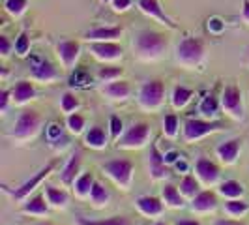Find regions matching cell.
<instances>
[{"mask_svg":"<svg viewBox=\"0 0 249 225\" xmlns=\"http://www.w3.org/2000/svg\"><path fill=\"white\" fill-rule=\"evenodd\" d=\"M167 36L156 30H141L135 39V49L142 58H156L167 49Z\"/></svg>","mask_w":249,"mask_h":225,"instance_id":"1","label":"cell"},{"mask_svg":"<svg viewBox=\"0 0 249 225\" xmlns=\"http://www.w3.org/2000/svg\"><path fill=\"white\" fill-rule=\"evenodd\" d=\"M178 60L186 66H195L200 62L202 55H204V41L199 38H184L178 43Z\"/></svg>","mask_w":249,"mask_h":225,"instance_id":"2","label":"cell"},{"mask_svg":"<svg viewBox=\"0 0 249 225\" xmlns=\"http://www.w3.org/2000/svg\"><path fill=\"white\" fill-rule=\"evenodd\" d=\"M103 169L120 186H129L131 175H133V163L129 162V160H111V162L103 163Z\"/></svg>","mask_w":249,"mask_h":225,"instance_id":"3","label":"cell"},{"mask_svg":"<svg viewBox=\"0 0 249 225\" xmlns=\"http://www.w3.org/2000/svg\"><path fill=\"white\" fill-rule=\"evenodd\" d=\"M163 98H165V85L161 81H148L141 87L139 92V101L141 105L154 109V107H160L161 105Z\"/></svg>","mask_w":249,"mask_h":225,"instance_id":"4","label":"cell"},{"mask_svg":"<svg viewBox=\"0 0 249 225\" xmlns=\"http://www.w3.org/2000/svg\"><path fill=\"white\" fill-rule=\"evenodd\" d=\"M39 122H41V118H39L37 111H34V109H26V111L21 112V116L17 118L13 135H15L17 139L32 137V135L37 131V128H39Z\"/></svg>","mask_w":249,"mask_h":225,"instance_id":"5","label":"cell"},{"mask_svg":"<svg viewBox=\"0 0 249 225\" xmlns=\"http://www.w3.org/2000/svg\"><path fill=\"white\" fill-rule=\"evenodd\" d=\"M221 130L219 122H208V120H200V118H189L186 124H184V137L186 141H195L200 139L212 131Z\"/></svg>","mask_w":249,"mask_h":225,"instance_id":"6","label":"cell"},{"mask_svg":"<svg viewBox=\"0 0 249 225\" xmlns=\"http://www.w3.org/2000/svg\"><path fill=\"white\" fill-rule=\"evenodd\" d=\"M150 135V126L146 122H137L133 124L127 131L124 133V137L120 139V147L124 149H135V147H142L146 143V139Z\"/></svg>","mask_w":249,"mask_h":225,"instance_id":"7","label":"cell"},{"mask_svg":"<svg viewBox=\"0 0 249 225\" xmlns=\"http://www.w3.org/2000/svg\"><path fill=\"white\" fill-rule=\"evenodd\" d=\"M221 105L225 111H229L234 118H242L244 116V107H242V92L238 87H227L221 96Z\"/></svg>","mask_w":249,"mask_h":225,"instance_id":"8","label":"cell"},{"mask_svg":"<svg viewBox=\"0 0 249 225\" xmlns=\"http://www.w3.org/2000/svg\"><path fill=\"white\" fill-rule=\"evenodd\" d=\"M90 51L100 58V60H116L122 56V45L114 43V41H94L90 45Z\"/></svg>","mask_w":249,"mask_h":225,"instance_id":"9","label":"cell"},{"mask_svg":"<svg viewBox=\"0 0 249 225\" xmlns=\"http://www.w3.org/2000/svg\"><path fill=\"white\" fill-rule=\"evenodd\" d=\"M54 165H56V160H53V162L47 163V165H45L37 175H34L32 178H28V180H26L25 184L19 188V189H15V191H13V197H15L17 201L25 199L26 195H28V193H30V191H32V189H34V188H36L37 184H39V182H41V180H43V178H45V176L49 175L51 171L54 169Z\"/></svg>","mask_w":249,"mask_h":225,"instance_id":"10","label":"cell"},{"mask_svg":"<svg viewBox=\"0 0 249 225\" xmlns=\"http://www.w3.org/2000/svg\"><path fill=\"white\" fill-rule=\"evenodd\" d=\"M30 68H32V75L39 79V81H51V79H54L56 77V68L49 62V60H45V58H41V56H32V64H30Z\"/></svg>","mask_w":249,"mask_h":225,"instance_id":"11","label":"cell"},{"mask_svg":"<svg viewBox=\"0 0 249 225\" xmlns=\"http://www.w3.org/2000/svg\"><path fill=\"white\" fill-rule=\"evenodd\" d=\"M122 26H100L94 30H88L85 38L88 41H114L116 38L122 36Z\"/></svg>","mask_w":249,"mask_h":225,"instance_id":"12","label":"cell"},{"mask_svg":"<svg viewBox=\"0 0 249 225\" xmlns=\"http://www.w3.org/2000/svg\"><path fill=\"white\" fill-rule=\"evenodd\" d=\"M165 154H161L156 145L150 147V173L152 176L158 180V178H163V176L169 173L167 165H165Z\"/></svg>","mask_w":249,"mask_h":225,"instance_id":"13","label":"cell"},{"mask_svg":"<svg viewBox=\"0 0 249 225\" xmlns=\"http://www.w3.org/2000/svg\"><path fill=\"white\" fill-rule=\"evenodd\" d=\"M139 8H141L142 13H146L150 17H156V19H160L161 23L169 25L171 28H175V23L165 15V12L161 10V6H160L158 0H139Z\"/></svg>","mask_w":249,"mask_h":225,"instance_id":"14","label":"cell"},{"mask_svg":"<svg viewBox=\"0 0 249 225\" xmlns=\"http://www.w3.org/2000/svg\"><path fill=\"white\" fill-rule=\"evenodd\" d=\"M195 169H197V175L200 176V180H204L206 184H212V182H215L219 178L217 165L213 162H210V160H206V158H199Z\"/></svg>","mask_w":249,"mask_h":225,"instance_id":"15","label":"cell"},{"mask_svg":"<svg viewBox=\"0 0 249 225\" xmlns=\"http://www.w3.org/2000/svg\"><path fill=\"white\" fill-rule=\"evenodd\" d=\"M58 53H60V58H62L64 66L71 68V66L75 64V60L79 58L81 45H79L77 41H71V39H68V41H60V43H58Z\"/></svg>","mask_w":249,"mask_h":225,"instance_id":"16","label":"cell"},{"mask_svg":"<svg viewBox=\"0 0 249 225\" xmlns=\"http://www.w3.org/2000/svg\"><path fill=\"white\" fill-rule=\"evenodd\" d=\"M242 147V139H231L223 145L217 147V156L221 158L223 163H234L238 158V152Z\"/></svg>","mask_w":249,"mask_h":225,"instance_id":"17","label":"cell"},{"mask_svg":"<svg viewBox=\"0 0 249 225\" xmlns=\"http://www.w3.org/2000/svg\"><path fill=\"white\" fill-rule=\"evenodd\" d=\"M195 210L199 212H208L213 210L217 206V197L213 191H199L195 197H193V205H191Z\"/></svg>","mask_w":249,"mask_h":225,"instance_id":"18","label":"cell"},{"mask_svg":"<svg viewBox=\"0 0 249 225\" xmlns=\"http://www.w3.org/2000/svg\"><path fill=\"white\" fill-rule=\"evenodd\" d=\"M81 158H83V154H81V150H77L73 156L70 158V162H68V165L64 167V171L60 173V178H62L64 184H73L75 176H77V173H79V167H81Z\"/></svg>","mask_w":249,"mask_h":225,"instance_id":"19","label":"cell"},{"mask_svg":"<svg viewBox=\"0 0 249 225\" xmlns=\"http://www.w3.org/2000/svg\"><path fill=\"white\" fill-rule=\"evenodd\" d=\"M137 206H139V210H141L142 214H146V216H156V214L163 212L161 199H158V197H150V195L139 197Z\"/></svg>","mask_w":249,"mask_h":225,"instance_id":"20","label":"cell"},{"mask_svg":"<svg viewBox=\"0 0 249 225\" xmlns=\"http://www.w3.org/2000/svg\"><path fill=\"white\" fill-rule=\"evenodd\" d=\"M12 96H13V100H15V103H25V101L32 100V98L36 96L34 85L28 83V81H19V83L15 85V88H13Z\"/></svg>","mask_w":249,"mask_h":225,"instance_id":"21","label":"cell"},{"mask_svg":"<svg viewBox=\"0 0 249 225\" xmlns=\"http://www.w3.org/2000/svg\"><path fill=\"white\" fill-rule=\"evenodd\" d=\"M103 92H105L107 96L114 98V100H124V98L129 96L131 88H129V83H127V81H112V83H109L107 87L103 88Z\"/></svg>","mask_w":249,"mask_h":225,"instance_id":"22","label":"cell"},{"mask_svg":"<svg viewBox=\"0 0 249 225\" xmlns=\"http://www.w3.org/2000/svg\"><path fill=\"white\" fill-rule=\"evenodd\" d=\"M85 141H87V145L94 147V149H103L107 145V135H105V131L101 130L100 126H94V128L88 130Z\"/></svg>","mask_w":249,"mask_h":225,"instance_id":"23","label":"cell"},{"mask_svg":"<svg viewBox=\"0 0 249 225\" xmlns=\"http://www.w3.org/2000/svg\"><path fill=\"white\" fill-rule=\"evenodd\" d=\"M182 191L180 189H176V186H173V184H167V186L163 188L161 195H163V201L169 205V206H182L184 205V197L180 195Z\"/></svg>","mask_w":249,"mask_h":225,"instance_id":"24","label":"cell"},{"mask_svg":"<svg viewBox=\"0 0 249 225\" xmlns=\"http://www.w3.org/2000/svg\"><path fill=\"white\" fill-rule=\"evenodd\" d=\"M23 212H26V214H47L49 212V206H47V203H45V199H43L41 195H36V197H32L28 203H25Z\"/></svg>","mask_w":249,"mask_h":225,"instance_id":"25","label":"cell"},{"mask_svg":"<svg viewBox=\"0 0 249 225\" xmlns=\"http://www.w3.org/2000/svg\"><path fill=\"white\" fill-rule=\"evenodd\" d=\"M77 224L79 225H131V222L125 216H112L109 220H101V222H92V220H87V218H79Z\"/></svg>","mask_w":249,"mask_h":225,"instance_id":"26","label":"cell"},{"mask_svg":"<svg viewBox=\"0 0 249 225\" xmlns=\"http://www.w3.org/2000/svg\"><path fill=\"white\" fill-rule=\"evenodd\" d=\"M94 182H96V180H94V176L90 175V173H85L83 176H79L77 182H75V191H77V195H81V197L90 195Z\"/></svg>","mask_w":249,"mask_h":225,"instance_id":"27","label":"cell"},{"mask_svg":"<svg viewBox=\"0 0 249 225\" xmlns=\"http://www.w3.org/2000/svg\"><path fill=\"white\" fill-rule=\"evenodd\" d=\"M45 195H47L51 205H54V206H64L68 203V193L64 189H58V188L47 186L45 188Z\"/></svg>","mask_w":249,"mask_h":225,"instance_id":"28","label":"cell"},{"mask_svg":"<svg viewBox=\"0 0 249 225\" xmlns=\"http://www.w3.org/2000/svg\"><path fill=\"white\" fill-rule=\"evenodd\" d=\"M219 191L223 193L225 197L236 199V197H240L244 193V186L240 182H236V180H225L223 184H221V188H219Z\"/></svg>","mask_w":249,"mask_h":225,"instance_id":"29","label":"cell"},{"mask_svg":"<svg viewBox=\"0 0 249 225\" xmlns=\"http://www.w3.org/2000/svg\"><path fill=\"white\" fill-rule=\"evenodd\" d=\"M180 191H182V195H186V197H195L197 193H199V182L195 180V176L187 175L182 178V182H180Z\"/></svg>","mask_w":249,"mask_h":225,"instance_id":"30","label":"cell"},{"mask_svg":"<svg viewBox=\"0 0 249 225\" xmlns=\"http://www.w3.org/2000/svg\"><path fill=\"white\" fill-rule=\"evenodd\" d=\"M191 96H193V90H189L186 87H176L175 92H173V105H175L176 109H180V107H184L187 101L191 100Z\"/></svg>","mask_w":249,"mask_h":225,"instance_id":"31","label":"cell"},{"mask_svg":"<svg viewBox=\"0 0 249 225\" xmlns=\"http://www.w3.org/2000/svg\"><path fill=\"white\" fill-rule=\"evenodd\" d=\"M90 199H92V203H96V205H103V203L109 201V193H107V189L101 186L100 182H94L92 191H90Z\"/></svg>","mask_w":249,"mask_h":225,"instance_id":"32","label":"cell"},{"mask_svg":"<svg viewBox=\"0 0 249 225\" xmlns=\"http://www.w3.org/2000/svg\"><path fill=\"white\" fill-rule=\"evenodd\" d=\"M4 8H6V12L13 15V17H19V15H23L26 10V0H6L4 2Z\"/></svg>","mask_w":249,"mask_h":225,"instance_id":"33","label":"cell"},{"mask_svg":"<svg viewBox=\"0 0 249 225\" xmlns=\"http://www.w3.org/2000/svg\"><path fill=\"white\" fill-rule=\"evenodd\" d=\"M225 208H227V212L232 214V216H240V214L248 212L249 205L242 199H231L227 205H225Z\"/></svg>","mask_w":249,"mask_h":225,"instance_id":"34","label":"cell"},{"mask_svg":"<svg viewBox=\"0 0 249 225\" xmlns=\"http://www.w3.org/2000/svg\"><path fill=\"white\" fill-rule=\"evenodd\" d=\"M68 128L73 133H81L83 128H85V116L79 114V112H70V116H68Z\"/></svg>","mask_w":249,"mask_h":225,"instance_id":"35","label":"cell"},{"mask_svg":"<svg viewBox=\"0 0 249 225\" xmlns=\"http://www.w3.org/2000/svg\"><path fill=\"white\" fill-rule=\"evenodd\" d=\"M28 51H30V38L26 32H21L19 38L15 39V53L19 56H25V55H28Z\"/></svg>","mask_w":249,"mask_h":225,"instance_id":"36","label":"cell"},{"mask_svg":"<svg viewBox=\"0 0 249 225\" xmlns=\"http://www.w3.org/2000/svg\"><path fill=\"white\" fill-rule=\"evenodd\" d=\"M217 107H219L217 100H215L213 96H206V98L202 100V103H200V112L206 114V116H213V114L217 112Z\"/></svg>","mask_w":249,"mask_h":225,"instance_id":"37","label":"cell"},{"mask_svg":"<svg viewBox=\"0 0 249 225\" xmlns=\"http://www.w3.org/2000/svg\"><path fill=\"white\" fill-rule=\"evenodd\" d=\"M163 130H165V135L167 137H175L176 131H178V118H176V114H167L165 116Z\"/></svg>","mask_w":249,"mask_h":225,"instance_id":"38","label":"cell"},{"mask_svg":"<svg viewBox=\"0 0 249 225\" xmlns=\"http://www.w3.org/2000/svg\"><path fill=\"white\" fill-rule=\"evenodd\" d=\"M79 107V100L75 98L71 92H66L62 96V111L64 112H71Z\"/></svg>","mask_w":249,"mask_h":225,"instance_id":"39","label":"cell"},{"mask_svg":"<svg viewBox=\"0 0 249 225\" xmlns=\"http://www.w3.org/2000/svg\"><path fill=\"white\" fill-rule=\"evenodd\" d=\"M101 79H105V81H109V79H116V77H120L122 75V68H101L100 72H98Z\"/></svg>","mask_w":249,"mask_h":225,"instance_id":"40","label":"cell"},{"mask_svg":"<svg viewBox=\"0 0 249 225\" xmlns=\"http://www.w3.org/2000/svg\"><path fill=\"white\" fill-rule=\"evenodd\" d=\"M70 83L71 85H87V83H90V77H88V74L85 70H75V74L71 75Z\"/></svg>","mask_w":249,"mask_h":225,"instance_id":"41","label":"cell"},{"mask_svg":"<svg viewBox=\"0 0 249 225\" xmlns=\"http://www.w3.org/2000/svg\"><path fill=\"white\" fill-rule=\"evenodd\" d=\"M122 130H124V124H122V120H120L116 114H112V116H111V137L112 139H118V135L122 133Z\"/></svg>","mask_w":249,"mask_h":225,"instance_id":"42","label":"cell"},{"mask_svg":"<svg viewBox=\"0 0 249 225\" xmlns=\"http://www.w3.org/2000/svg\"><path fill=\"white\" fill-rule=\"evenodd\" d=\"M208 28L212 30V32H221L225 28V23L219 19V17H212L210 21H208Z\"/></svg>","mask_w":249,"mask_h":225,"instance_id":"43","label":"cell"},{"mask_svg":"<svg viewBox=\"0 0 249 225\" xmlns=\"http://www.w3.org/2000/svg\"><path fill=\"white\" fill-rule=\"evenodd\" d=\"M111 4L112 8H114V12H125L129 8L131 0H111Z\"/></svg>","mask_w":249,"mask_h":225,"instance_id":"44","label":"cell"},{"mask_svg":"<svg viewBox=\"0 0 249 225\" xmlns=\"http://www.w3.org/2000/svg\"><path fill=\"white\" fill-rule=\"evenodd\" d=\"M10 49H12L10 39H8L6 36H0V53L6 56V55H10Z\"/></svg>","mask_w":249,"mask_h":225,"instance_id":"45","label":"cell"},{"mask_svg":"<svg viewBox=\"0 0 249 225\" xmlns=\"http://www.w3.org/2000/svg\"><path fill=\"white\" fill-rule=\"evenodd\" d=\"M8 100H10V92H8V90H2V94H0V109H2V111H6Z\"/></svg>","mask_w":249,"mask_h":225,"instance_id":"46","label":"cell"},{"mask_svg":"<svg viewBox=\"0 0 249 225\" xmlns=\"http://www.w3.org/2000/svg\"><path fill=\"white\" fill-rule=\"evenodd\" d=\"M242 15H244V19L249 23V0H244V2H242Z\"/></svg>","mask_w":249,"mask_h":225,"instance_id":"47","label":"cell"},{"mask_svg":"<svg viewBox=\"0 0 249 225\" xmlns=\"http://www.w3.org/2000/svg\"><path fill=\"white\" fill-rule=\"evenodd\" d=\"M213 225H244L242 222H234V220H217Z\"/></svg>","mask_w":249,"mask_h":225,"instance_id":"48","label":"cell"},{"mask_svg":"<svg viewBox=\"0 0 249 225\" xmlns=\"http://www.w3.org/2000/svg\"><path fill=\"white\" fill-rule=\"evenodd\" d=\"M176 158H180V156H178L176 152H167V154H165V162H167V163L176 162Z\"/></svg>","mask_w":249,"mask_h":225,"instance_id":"49","label":"cell"},{"mask_svg":"<svg viewBox=\"0 0 249 225\" xmlns=\"http://www.w3.org/2000/svg\"><path fill=\"white\" fill-rule=\"evenodd\" d=\"M176 225H200V222H197V220H178Z\"/></svg>","mask_w":249,"mask_h":225,"instance_id":"50","label":"cell"},{"mask_svg":"<svg viewBox=\"0 0 249 225\" xmlns=\"http://www.w3.org/2000/svg\"><path fill=\"white\" fill-rule=\"evenodd\" d=\"M175 167L178 169V171H187V163L180 162V160H176V162H175Z\"/></svg>","mask_w":249,"mask_h":225,"instance_id":"51","label":"cell"},{"mask_svg":"<svg viewBox=\"0 0 249 225\" xmlns=\"http://www.w3.org/2000/svg\"><path fill=\"white\" fill-rule=\"evenodd\" d=\"M37 225H54V224H51V222H39Z\"/></svg>","mask_w":249,"mask_h":225,"instance_id":"52","label":"cell"},{"mask_svg":"<svg viewBox=\"0 0 249 225\" xmlns=\"http://www.w3.org/2000/svg\"><path fill=\"white\" fill-rule=\"evenodd\" d=\"M154 225H167L165 222H158V224H154Z\"/></svg>","mask_w":249,"mask_h":225,"instance_id":"53","label":"cell"},{"mask_svg":"<svg viewBox=\"0 0 249 225\" xmlns=\"http://www.w3.org/2000/svg\"><path fill=\"white\" fill-rule=\"evenodd\" d=\"M105 2H111V0H105Z\"/></svg>","mask_w":249,"mask_h":225,"instance_id":"54","label":"cell"}]
</instances>
